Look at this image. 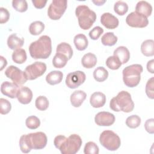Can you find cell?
<instances>
[{
	"label": "cell",
	"instance_id": "cell-1",
	"mask_svg": "<svg viewBox=\"0 0 154 154\" xmlns=\"http://www.w3.org/2000/svg\"><path fill=\"white\" fill-rule=\"evenodd\" d=\"M82 141L80 136L77 134H72L68 138L59 135L55 137L54 144L55 147L59 149L62 154H75L82 145Z\"/></svg>",
	"mask_w": 154,
	"mask_h": 154
},
{
	"label": "cell",
	"instance_id": "cell-2",
	"mask_svg": "<svg viewBox=\"0 0 154 154\" xmlns=\"http://www.w3.org/2000/svg\"><path fill=\"white\" fill-rule=\"evenodd\" d=\"M31 57L34 59H46L52 52V42L48 35H42L39 38L32 42L29 46Z\"/></svg>",
	"mask_w": 154,
	"mask_h": 154
},
{
	"label": "cell",
	"instance_id": "cell-3",
	"mask_svg": "<svg viewBox=\"0 0 154 154\" xmlns=\"http://www.w3.org/2000/svg\"><path fill=\"white\" fill-rule=\"evenodd\" d=\"M109 107L116 112H130L134 109V103L129 93L126 91H121L116 96L111 99Z\"/></svg>",
	"mask_w": 154,
	"mask_h": 154
},
{
	"label": "cell",
	"instance_id": "cell-4",
	"mask_svg": "<svg viewBox=\"0 0 154 154\" xmlns=\"http://www.w3.org/2000/svg\"><path fill=\"white\" fill-rule=\"evenodd\" d=\"M75 14L78 18L79 26L84 30L90 29L96 20V14L85 5H78L75 10Z\"/></svg>",
	"mask_w": 154,
	"mask_h": 154
},
{
	"label": "cell",
	"instance_id": "cell-5",
	"mask_svg": "<svg viewBox=\"0 0 154 154\" xmlns=\"http://www.w3.org/2000/svg\"><path fill=\"white\" fill-rule=\"evenodd\" d=\"M143 70V66L139 64H132L126 67L122 72L124 84L131 88L138 85L141 80V73Z\"/></svg>",
	"mask_w": 154,
	"mask_h": 154
},
{
	"label": "cell",
	"instance_id": "cell-6",
	"mask_svg": "<svg viewBox=\"0 0 154 154\" xmlns=\"http://www.w3.org/2000/svg\"><path fill=\"white\" fill-rule=\"evenodd\" d=\"M99 142L103 147L110 151L117 150L121 144L119 135L110 130H105L100 134Z\"/></svg>",
	"mask_w": 154,
	"mask_h": 154
},
{
	"label": "cell",
	"instance_id": "cell-7",
	"mask_svg": "<svg viewBox=\"0 0 154 154\" xmlns=\"http://www.w3.org/2000/svg\"><path fill=\"white\" fill-rule=\"evenodd\" d=\"M25 137L31 150L42 149L45 147L47 144V136L43 132H37L25 134Z\"/></svg>",
	"mask_w": 154,
	"mask_h": 154
},
{
	"label": "cell",
	"instance_id": "cell-8",
	"mask_svg": "<svg viewBox=\"0 0 154 154\" xmlns=\"http://www.w3.org/2000/svg\"><path fill=\"white\" fill-rule=\"evenodd\" d=\"M67 7V1L66 0H53L48 10L49 17L54 20L60 19Z\"/></svg>",
	"mask_w": 154,
	"mask_h": 154
},
{
	"label": "cell",
	"instance_id": "cell-9",
	"mask_svg": "<svg viewBox=\"0 0 154 154\" xmlns=\"http://www.w3.org/2000/svg\"><path fill=\"white\" fill-rule=\"evenodd\" d=\"M46 70L45 63L40 61H36L25 68L24 74L27 80H34L42 76Z\"/></svg>",
	"mask_w": 154,
	"mask_h": 154
},
{
	"label": "cell",
	"instance_id": "cell-10",
	"mask_svg": "<svg viewBox=\"0 0 154 154\" xmlns=\"http://www.w3.org/2000/svg\"><path fill=\"white\" fill-rule=\"evenodd\" d=\"M5 75L14 83L19 85L24 84L27 81L24 72L14 66L8 67L5 71Z\"/></svg>",
	"mask_w": 154,
	"mask_h": 154
},
{
	"label": "cell",
	"instance_id": "cell-11",
	"mask_svg": "<svg viewBox=\"0 0 154 154\" xmlns=\"http://www.w3.org/2000/svg\"><path fill=\"white\" fill-rule=\"evenodd\" d=\"M126 22L128 26L133 28H144L149 24L147 18L136 11H133L127 16Z\"/></svg>",
	"mask_w": 154,
	"mask_h": 154
},
{
	"label": "cell",
	"instance_id": "cell-12",
	"mask_svg": "<svg viewBox=\"0 0 154 154\" xmlns=\"http://www.w3.org/2000/svg\"><path fill=\"white\" fill-rule=\"evenodd\" d=\"M85 79L86 76L84 72L77 70L67 74L65 82L69 88L73 89L82 84L85 82Z\"/></svg>",
	"mask_w": 154,
	"mask_h": 154
},
{
	"label": "cell",
	"instance_id": "cell-13",
	"mask_svg": "<svg viewBox=\"0 0 154 154\" xmlns=\"http://www.w3.org/2000/svg\"><path fill=\"white\" fill-rule=\"evenodd\" d=\"M115 120L114 115L107 111L99 112L94 117L96 124L100 126H109L114 123Z\"/></svg>",
	"mask_w": 154,
	"mask_h": 154
},
{
	"label": "cell",
	"instance_id": "cell-14",
	"mask_svg": "<svg viewBox=\"0 0 154 154\" xmlns=\"http://www.w3.org/2000/svg\"><path fill=\"white\" fill-rule=\"evenodd\" d=\"M20 89L19 85L14 82L4 81L1 84V93L11 99L17 97V94Z\"/></svg>",
	"mask_w": 154,
	"mask_h": 154
},
{
	"label": "cell",
	"instance_id": "cell-15",
	"mask_svg": "<svg viewBox=\"0 0 154 154\" xmlns=\"http://www.w3.org/2000/svg\"><path fill=\"white\" fill-rule=\"evenodd\" d=\"M101 23L107 29H113L119 25V19L110 13H104L100 17Z\"/></svg>",
	"mask_w": 154,
	"mask_h": 154
},
{
	"label": "cell",
	"instance_id": "cell-16",
	"mask_svg": "<svg viewBox=\"0 0 154 154\" xmlns=\"http://www.w3.org/2000/svg\"><path fill=\"white\" fill-rule=\"evenodd\" d=\"M32 92L27 87H21L17 93V98L18 101L22 104H28L32 99Z\"/></svg>",
	"mask_w": 154,
	"mask_h": 154
},
{
	"label": "cell",
	"instance_id": "cell-17",
	"mask_svg": "<svg viewBox=\"0 0 154 154\" xmlns=\"http://www.w3.org/2000/svg\"><path fill=\"white\" fill-rule=\"evenodd\" d=\"M106 102L105 95L99 91L93 93L90 98V103L93 108H98L102 107Z\"/></svg>",
	"mask_w": 154,
	"mask_h": 154
},
{
	"label": "cell",
	"instance_id": "cell-18",
	"mask_svg": "<svg viewBox=\"0 0 154 154\" xmlns=\"http://www.w3.org/2000/svg\"><path fill=\"white\" fill-rule=\"evenodd\" d=\"M86 97L87 94L84 91L81 90H76L70 95V100L71 104L74 107H79L86 99Z\"/></svg>",
	"mask_w": 154,
	"mask_h": 154
},
{
	"label": "cell",
	"instance_id": "cell-19",
	"mask_svg": "<svg viewBox=\"0 0 154 154\" xmlns=\"http://www.w3.org/2000/svg\"><path fill=\"white\" fill-rule=\"evenodd\" d=\"M24 43V38L19 37L17 34H12L9 35L7 38V45L11 50H16L20 49Z\"/></svg>",
	"mask_w": 154,
	"mask_h": 154
},
{
	"label": "cell",
	"instance_id": "cell-20",
	"mask_svg": "<svg viewBox=\"0 0 154 154\" xmlns=\"http://www.w3.org/2000/svg\"><path fill=\"white\" fill-rule=\"evenodd\" d=\"M113 55L116 56L120 61L122 64L126 63L130 58V52L128 49L123 46H119L113 52Z\"/></svg>",
	"mask_w": 154,
	"mask_h": 154
},
{
	"label": "cell",
	"instance_id": "cell-21",
	"mask_svg": "<svg viewBox=\"0 0 154 154\" xmlns=\"http://www.w3.org/2000/svg\"><path fill=\"white\" fill-rule=\"evenodd\" d=\"M135 11L144 15L147 18L152 14V7L150 4H149L147 1H140L137 4Z\"/></svg>",
	"mask_w": 154,
	"mask_h": 154
},
{
	"label": "cell",
	"instance_id": "cell-22",
	"mask_svg": "<svg viewBox=\"0 0 154 154\" xmlns=\"http://www.w3.org/2000/svg\"><path fill=\"white\" fill-rule=\"evenodd\" d=\"M63 78V74L61 71L53 70L50 72L46 76V82L51 85H54L60 84Z\"/></svg>",
	"mask_w": 154,
	"mask_h": 154
},
{
	"label": "cell",
	"instance_id": "cell-23",
	"mask_svg": "<svg viewBox=\"0 0 154 154\" xmlns=\"http://www.w3.org/2000/svg\"><path fill=\"white\" fill-rule=\"evenodd\" d=\"M81 63L83 67L86 69L93 68L97 64V58L94 54L91 52L87 53L82 57Z\"/></svg>",
	"mask_w": 154,
	"mask_h": 154
},
{
	"label": "cell",
	"instance_id": "cell-24",
	"mask_svg": "<svg viewBox=\"0 0 154 154\" xmlns=\"http://www.w3.org/2000/svg\"><path fill=\"white\" fill-rule=\"evenodd\" d=\"M73 43L78 51L85 50L88 45V39L83 34H78L76 35L73 38Z\"/></svg>",
	"mask_w": 154,
	"mask_h": 154
},
{
	"label": "cell",
	"instance_id": "cell-25",
	"mask_svg": "<svg viewBox=\"0 0 154 154\" xmlns=\"http://www.w3.org/2000/svg\"><path fill=\"white\" fill-rule=\"evenodd\" d=\"M141 53L146 57H152L154 55V41L152 39L144 40L141 45Z\"/></svg>",
	"mask_w": 154,
	"mask_h": 154
},
{
	"label": "cell",
	"instance_id": "cell-26",
	"mask_svg": "<svg viewBox=\"0 0 154 154\" xmlns=\"http://www.w3.org/2000/svg\"><path fill=\"white\" fill-rule=\"evenodd\" d=\"M68 60V58L65 55L61 53H56L52 60V64L54 67L61 69L66 65Z\"/></svg>",
	"mask_w": 154,
	"mask_h": 154
},
{
	"label": "cell",
	"instance_id": "cell-27",
	"mask_svg": "<svg viewBox=\"0 0 154 154\" xmlns=\"http://www.w3.org/2000/svg\"><path fill=\"white\" fill-rule=\"evenodd\" d=\"M56 53H61L65 55L69 60L73 55V49L69 43L62 42L57 46Z\"/></svg>",
	"mask_w": 154,
	"mask_h": 154
},
{
	"label": "cell",
	"instance_id": "cell-28",
	"mask_svg": "<svg viewBox=\"0 0 154 154\" xmlns=\"http://www.w3.org/2000/svg\"><path fill=\"white\" fill-rule=\"evenodd\" d=\"M13 61L17 64H22L26 60L27 56L25 50L23 49H17L14 50L11 55Z\"/></svg>",
	"mask_w": 154,
	"mask_h": 154
},
{
	"label": "cell",
	"instance_id": "cell-29",
	"mask_svg": "<svg viewBox=\"0 0 154 154\" xmlns=\"http://www.w3.org/2000/svg\"><path fill=\"white\" fill-rule=\"evenodd\" d=\"M94 79L97 82H103L108 77V72L103 67H97L93 72Z\"/></svg>",
	"mask_w": 154,
	"mask_h": 154
},
{
	"label": "cell",
	"instance_id": "cell-30",
	"mask_svg": "<svg viewBox=\"0 0 154 154\" xmlns=\"http://www.w3.org/2000/svg\"><path fill=\"white\" fill-rule=\"evenodd\" d=\"M118 38L112 32H106L101 38V42L104 46H112L117 42Z\"/></svg>",
	"mask_w": 154,
	"mask_h": 154
},
{
	"label": "cell",
	"instance_id": "cell-31",
	"mask_svg": "<svg viewBox=\"0 0 154 154\" xmlns=\"http://www.w3.org/2000/svg\"><path fill=\"white\" fill-rule=\"evenodd\" d=\"M45 29V24L41 21H34L29 26V31L31 35H38L41 34Z\"/></svg>",
	"mask_w": 154,
	"mask_h": 154
},
{
	"label": "cell",
	"instance_id": "cell-32",
	"mask_svg": "<svg viewBox=\"0 0 154 154\" xmlns=\"http://www.w3.org/2000/svg\"><path fill=\"white\" fill-rule=\"evenodd\" d=\"M114 10L118 15L123 16L128 11V5L125 2L119 1L114 4Z\"/></svg>",
	"mask_w": 154,
	"mask_h": 154
},
{
	"label": "cell",
	"instance_id": "cell-33",
	"mask_svg": "<svg viewBox=\"0 0 154 154\" xmlns=\"http://www.w3.org/2000/svg\"><path fill=\"white\" fill-rule=\"evenodd\" d=\"M106 66L111 70H117L122 66V63L119 59L114 55L109 57L106 60Z\"/></svg>",
	"mask_w": 154,
	"mask_h": 154
},
{
	"label": "cell",
	"instance_id": "cell-34",
	"mask_svg": "<svg viewBox=\"0 0 154 154\" xmlns=\"http://www.w3.org/2000/svg\"><path fill=\"white\" fill-rule=\"evenodd\" d=\"M49 104L48 99L44 96H40L35 99V107L40 111H45L47 109L49 106Z\"/></svg>",
	"mask_w": 154,
	"mask_h": 154
},
{
	"label": "cell",
	"instance_id": "cell-35",
	"mask_svg": "<svg viewBox=\"0 0 154 154\" xmlns=\"http://www.w3.org/2000/svg\"><path fill=\"white\" fill-rule=\"evenodd\" d=\"M141 118L137 115H132L129 116L126 120V125L131 129L138 128L141 124Z\"/></svg>",
	"mask_w": 154,
	"mask_h": 154
},
{
	"label": "cell",
	"instance_id": "cell-36",
	"mask_svg": "<svg viewBox=\"0 0 154 154\" xmlns=\"http://www.w3.org/2000/svg\"><path fill=\"white\" fill-rule=\"evenodd\" d=\"M25 125L26 127L30 129H35L40 126V121L37 117L35 116H31L26 118L25 120Z\"/></svg>",
	"mask_w": 154,
	"mask_h": 154
},
{
	"label": "cell",
	"instance_id": "cell-37",
	"mask_svg": "<svg viewBox=\"0 0 154 154\" xmlns=\"http://www.w3.org/2000/svg\"><path fill=\"white\" fill-rule=\"evenodd\" d=\"M12 6L17 11L23 13L27 10L28 4L25 0H13Z\"/></svg>",
	"mask_w": 154,
	"mask_h": 154
},
{
	"label": "cell",
	"instance_id": "cell-38",
	"mask_svg": "<svg viewBox=\"0 0 154 154\" xmlns=\"http://www.w3.org/2000/svg\"><path fill=\"white\" fill-rule=\"evenodd\" d=\"M99 152V147L93 141L87 143L84 148V153L85 154H98Z\"/></svg>",
	"mask_w": 154,
	"mask_h": 154
},
{
	"label": "cell",
	"instance_id": "cell-39",
	"mask_svg": "<svg viewBox=\"0 0 154 154\" xmlns=\"http://www.w3.org/2000/svg\"><path fill=\"white\" fill-rule=\"evenodd\" d=\"M11 109V103L4 98L0 99V113L5 115L8 114Z\"/></svg>",
	"mask_w": 154,
	"mask_h": 154
},
{
	"label": "cell",
	"instance_id": "cell-40",
	"mask_svg": "<svg viewBox=\"0 0 154 154\" xmlns=\"http://www.w3.org/2000/svg\"><path fill=\"white\" fill-rule=\"evenodd\" d=\"M154 78H150L147 82L146 85V93L147 97L151 99H154Z\"/></svg>",
	"mask_w": 154,
	"mask_h": 154
},
{
	"label": "cell",
	"instance_id": "cell-41",
	"mask_svg": "<svg viewBox=\"0 0 154 154\" xmlns=\"http://www.w3.org/2000/svg\"><path fill=\"white\" fill-rule=\"evenodd\" d=\"M103 29L100 26H97L94 27L90 32H89V37L93 40H97L99 37L103 34Z\"/></svg>",
	"mask_w": 154,
	"mask_h": 154
},
{
	"label": "cell",
	"instance_id": "cell-42",
	"mask_svg": "<svg viewBox=\"0 0 154 154\" xmlns=\"http://www.w3.org/2000/svg\"><path fill=\"white\" fill-rule=\"evenodd\" d=\"M10 18V13L7 9L1 7L0 8V23L2 24L8 21Z\"/></svg>",
	"mask_w": 154,
	"mask_h": 154
},
{
	"label": "cell",
	"instance_id": "cell-43",
	"mask_svg": "<svg viewBox=\"0 0 154 154\" xmlns=\"http://www.w3.org/2000/svg\"><path fill=\"white\" fill-rule=\"evenodd\" d=\"M144 128L147 132L153 134L154 133V119L152 118L147 120L144 123Z\"/></svg>",
	"mask_w": 154,
	"mask_h": 154
},
{
	"label": "cell",
	"instance_id": "cell-44",
	"mask_svg": "<svg viewBox=\"0 0 154 154\" xmlns=\"http://www.w3.org/2000/svg\"><path fill=\"white\" fill-rule=\"evenodd\" d=\"M32 3L33 4V5L36 8L38 9L43 8L45 7L47 1L44 0H32Z\"/></svg>",
	"mask_w": 154,
	"mask_h": 154
},
{
	"label": "cell",
	"instance_id": "cell-45",
	"mask_svg": "<svg viewBox=\"0 0 154 154\" xmlns=\"http://www.w3.org/2000/svg\"><path fill=\"white\" fill-rule=\"evenodd\" d=\"M147 70L151 73H154V60L149 61L147 63Z\"/></svg>",
	"mask_w": 154,
	"mask_h": 154
},
{
	"label": "cell",
	"instance_id": "cell-46",
	"mask_svg": "<svg viewBox=\"0 0 154 154\" xmlns=\"http://www.w3.org/2000/svg\"><path fill=\"white\" fill-rule=\"evenodd\" d=\"M0 58H1V69H0V70L2 71L3 70V69L7 66V61L6 59L4 58L2 56H1Z\"/></svg>",
	"mask_w": 154,
	"mask_h": 154
},
{
	"label": "cell",
	"instance_id": "cell-47",
	"mask_svg": "<svg viewBox=\"0 0 154 154\" xmlns=\"http://www.w3.org/2000/svg\"><path fill=\"white\" fill-rule=\"evenodd\" d=\"M92 2L97 6L102 5L105 2H106V1H102V0H96V1H92Z\"/></svg>",
	"mask_w": 154,
	"mask_h": 154
}]
</instances>
